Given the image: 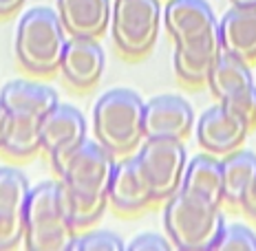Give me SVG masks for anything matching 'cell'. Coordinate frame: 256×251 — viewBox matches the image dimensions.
Listing matches in <instances>:
<instances>
[{"label":"cell","instance_id":"obj_1","mask_svg":"<svg viewBox=\"0 0 256 251\" xmlns=\"http://www.w3.org/2000/svg\"><path fill=\"white\" fill-rule=\"evenodd\" d=\"M166 236L179 251H214L218 249L226 218L221 207L192 192L179 190L164 207Z\"/></svg>","mask_w":256,"mask_h":251},{"label":"cell","instance_id":"obj_2","mask_svg":"<svg viewBox=\"0 0 256 251\" xmlns=\"http://www.w3.org/2000/svg\"><path fill=\"white\" fill-rule=\"evenodd\" d=\"M66 49V29L51 7L29 9L18 22L16 55L24 71L34 75H51L60 71Z\"/></svg>","mask_w":256,"mask_h":251},{"label":"cell","instance_id":"obj_3","mask_svg":"<svg viewBox=\"0 0 256 251\" xmlns=\"http://www.w3.org/2000/svg\"><path fill=\"white\" fill-rule=\"evenodd\" d=\"M144 101L130 88H113L95 101L93 130L95 139L117 154H128L142 143L144 135Z\"/></svg>","mask_w":256,"mask_h":251},{"label":"cell","instance_id":"obj_4","mask_svg":"<svg viewBox=\"0 0 256 251\" xmlns=\"http://www.w3.org/2000/svg\"><path fill=\"white\" fill-rule=\"evenodd\" d=\"M76 229L60 205L56 181L31 188L26 203L24 247L29 251H68Z\"/></svg>","mask_w":256,"mask_h":251},{"label":"cell","instance_id":"obj_5","mask_svg":"<svg viewBox=\"0 0 256 251\" xmlns=\"http://www.w3.org/2000/svg\"><path fill=\"white\" fill-rule=\"evenodd\" d=\"M164 9L159 0H115L110 33L115 46L126 57H144L159 38Z\"/></svg>","mask_w":256,"mask_h":251},{"label":"cell","instance_id":"obj_6","mask_svg":"<svg viewBox=\"0 0 256 251\" xmlns=\"http://www.w3.org/2000/svg\"><path fill=\"white\" fill-rule=\"evenodd\" d=\"M137 159L157 201H168L181 190L188 154L179 139H146Z\"/></svg>","mask_w":256,"mask_h":251},{"label":"cell","instance_id":"obj_7","mask_svg":"<svg viewBox=\"0 0 256 251\" xmlns=\"http://www.w3.org/2000/svg\"><path fill=\"white\" fill-rule=\"evenodd\" d=\"M115 154L102 143L84 141L66 163L60 181L86 199H108V185L115 170Z\"/></svg>","mask_w":256,"mask_h":251},{"label":"cell","instance_id":"obj_8","mask_svg":"<svg viewBox=\"0 0 256 251\" xmlns=\"http://www.w3.org/2000/svg\"><path fill=\"white\" fill-rule=\"evenodd\" d=\"M42 150L51 157L53 170L62 176L68 159L86 141V119L76 106L58 104L49 115L42 119Z\"/></svg>","mask_w":256,"mask_h":251},{"label":"cell","instance_id":"obj_9","mask_svg":"<svg viewBox=\"0 0 256 251\" xmlns=\"http://www.w3.org/2000/svg\"><path fill=\"white\" fill-rule=\"evenodd\" d=\"M29 194L31 185L22 170L0 168V251H14L24 243Z\"/></svg>","mask_w":256,"mask_h":251},{"label":"cell","instance_id":"obj_10","mask_svg":"<svg viewBox=\"0 0 256 251\" xmlns=\"http://www.w3.org/2000/svg\"><path fill=\"white\" fill-rule=\"evenodd\" d=\"M194 128V108L179 95H159L146 101L144 135L146 139H186Z\"/></svg>","mask_w":256,"mask_h":251},{"label":"cell","instance_id":"obj_11","mask_svg":"<svg viewBox=\"0 0 256 251\" xmlns=\"http://www.w3.org/2000/svg\"><path fill=\"white\" fill-rule=\"evenodd\" d=\"M152 203H157V199L142 170L140 159L126 157L120 163H115L113 179L108 185V205L115 212L132 216V214L148 210Z\"/></svg>","mask_w":256,"mask_h":251},{"label":"cell","instance_id":"obj_12","mask_svg":"<svg viewBox=\"0 0 256 251\" xmlns=\"http://www.w3.org/2000/svg\"><path fill=\"white\" fill-rule=\"evenodd\" d=\"M196 141L206 152L216 154V157H226L238 148H243L245 139L250 135V128L236 119L226 106L218 101L216 106H210L204 110V115L196 121Z\"/></svg>","mask_w":256,"mask_h":251},{"label":"cell","instance_id":"obj_13","mask_svg":"<svg viewBox=\"0 0 256 251\" xmlns=\"http://www.w3.org/2000/svg\"><path fill=\"white\" fill-rule=\"evenodd\" d=\"M106 66V55L98 38L71 35L66 40L60 71L64 79L78 90H88L102 79Z\"/></svg>","mask_w":256,"mask_h":251},{"label":"cell","instance_id":"obj_14","mask_svg":"<svg viewBox=\"0 0 256 251\" xmlns=\"http://www.w3.org/2000/svg\"><path fill=\"white\" fill-rule=\"evenodd\" d=\"M216 24L214 9L208 0H166L164 4V26L174 44L204 38L216 31Z\"/></svg>","mask_w":256,"mask_h":251},{"label":"cell","instance_id":"obj_15","mask_svg":"<svg viewBox=\"0 0 256 251\" xmlns=\"http://www.w3.org/2000/svg\"><path fill=\"white\" fill-rule=\"evenodd\" d=\"M218 53H221V42H218L216 31H212V33H208L199 40L174 44L172 64L179 82H184L186 86L208 84V77L214 68Z\"/></svg>","mask_w":256,"mask_h":251},{"label":"cell","instance_id":"obj_16","mask_svg":"<svg viewBox=\"0 0 256 251\" xmlns=\"http://www.w3.org/2000/svg\"><path fill=\"white\" fill-rule=\"evenodd\" d=\"M56 11L68 35L100 38L110 26L113 0H58Z\"/></svg>","mask_w":256,"mask_h":251},{"label":"cell","instance_id":"obj_17","mask_svg":"<svg viewBox=\"0 0 256 251\" xmlns=\"http://www.w3.org/2000/svg\"><path fill=\"white\" fill-rule=\"evenodd\" d=\"M221 49L245 62L256 60V7H234L216 24Z\"/></svg>","mask_w":256,"mask_h":251},{"label":"cell","instance_id":"obj_18","mask_svg":"<svg viewBox=\"0 0 256 251\" xmlns=\"http://www.w3.org/2000/svg\"><path fill=\"white\" fill-rule=\"evenodd\" d=\"M0 101L9 110V115L38 117V119H44L60 104L51 86L40 82H29V79L7 82L0 90Z\"/></svg>","mask_w":256,"mask_h":251},{"label":"cell","instance_id":"obj_19","mask_svg":"<svg viewBox=\"0 0 256 251\" xmlns=\"http://www.w3.org/2000/svg\"><path fill=\"white\" fill-rule=\"evenodd\" d=\"M181 190L192 192V194L201 196V199L223 205V165L216 154L204 152L192 157L186 165L184 183Z\"/></svg>","mask_w":256,"mask_h":251},{"label":"cell","instance_id":"obj_20","mask_svg":"<svg viewBox=\"0 0 256 251\" xmlns=\"http://www.w3.org/2000/svg\"><path fill=\"white\" fill-rule=\"evenodd\" d=\"M223 165V203L238 210L250 188L256 183V154L250 150H234L221 157Z\"/></svg>","mask_w":256,"mask_h":251},{"label":"cell","instance_id":"obj_21","mask_svg":"<svg viewBox=\"0 0 256 251\" xmlns=\"http://www.w3.org/2000/svg\"><path fill=\"white\" fill-rule=\"evenodd\" d=\"M252 84H254V77H252V71H250L248 62L221 49L214 68H212L210 77H208L210 93L214 95L218 101H223L230 97V95L238 93L241 88L252 86Z\"/></svg>","mask_w":256,"mask_h":251},{"label":"cell","instance_id":"obj_22","mask_svg":"<svg viewBox=\"0 0 256 251\" xmlns=\"http://www.w3.org/2000/svg\"><path fill=\"white\" fill-rule=\"evenodd\" d=\"M12 124L4 139L2 152L12 159H29L38 150H42V119L24 115H9Z\"/></svg>","mask_w":256,"mask_h":251},{"label":"cell","instance_id":"obj_23","mask_svg":"<svg viewBox=\"0 0 256 251\" xmlns=\"http://www.w3.org/2000/svg\"><path fill=\"white\" fill-rule=\"evenodd\" d=\"M58 194H60L62 210L76 232L98 223L102 218V214L106 212V205H108V199H86V196L73 192L68 185H64L62 181L58 183Z\"/></svg>","mask_w":256,"mask_h":251},{"label":"cell","instance_id":"obj_24","mask_svg":"<svg viewBox=\"0 0 256 251\" xmlns=\"http://www.w3.org/2000/svg\"><path fill=\"white\" fill-rule=\"evenodd\" d=\"M126 243L113 232H86L76 234L68 251H124Z\"/></svg>","mask_w":256,"mask_h":251},{"label":"cell","instance_id":"obj_25","mask_svg":"<svg viewBox=\"0 0 256 251\" xmlns=\"http://www.w3.org/2000/svg\"><path fill=\"white\" fill-rule=\"evenodd\" d=\"M221 104L226 106V110H230L236 119H241L250 130L256 128V84H252V86H248V88H241L238 93L223 99Z\"/></svg>","mask_w":256,"mask_h":251},{"label":"cell","instance_id":"obj_26","mask_svg":"<svg viewBox=\"0 0 256 251\" xmlns=\"http://www.w3.org/2000/svg\"><path fill=\"white\" fill-rule=\"evenodd\" d=\"M218 249L226 251H256V234L250 227L234 223V225H226L223 229Z\"/></svg>","mask_w":256,"mask_h":251},{"label":"cell","instance_id":"obj_27","mask_svg":"<svg viewBox=\"0 0 256 251\" xmlns=\"http://www.w3.org/2000/svg\"><path fill=\"white\" fill-rule=\"evenodd\" d=\"M174 245L170 243V238H164L159 234H142V236L132 238L130 243H126V249L128 251H168L172 249Z\"/></svg>","mask_w":256,"mask_h":251},{"label":"cell","instance_id":"obj_28","mask_svg":"<svg viewBox=\"0 0 256 251\" xmlns=\"http://www.w3.org/2000/svg\"><path fill=\"white\" fill-rule=\"evenodd\" d=\"M245 216H250V218H254L256 221V183L250 188V192L245 194V199L241 203V207H238Z\"/></svg>","mask_w":256,"mask_h":251},{"label":"cell","instance_id":"obj_29","mask_svg":"<svg viewBox=\"0 0 256 251\" xmlns=\"http://www.w3.org/2000/svg\"><path fill=\"white\" fill-rule=\"evenodd\" d=\"M9 124H12L9 110L4 108V104L0 101V152H2V148H4V139H7V132H9Z\"/></svg>","mask_w":256,"mask_h":251},{"label":"cell","instance_id":"obj_30","mask_svg":"<svg viewBox=\"0 0 256 251\" xmlns=\"http://www.w3.org/2000/svg\"><path fill=\"white\" fill-rule=\"evenodd\" d=\"M26 0H0V18H7V15L16 13Z\"/></svg>","mask_w":256,"mask_h":251},{"label":"cell","instance_id":"obj_31","mask_svg":"<svg viewBox=\"0 0 256 251\" xmlns=\"http://www.w3.org/2000/svg\"><path fill=\"white\" fill-rule=\"evenodd\" d=\"M234 7H256V0H230Z\"/></svg>","mask_w":256,"mask_h":251}]
</instances>
